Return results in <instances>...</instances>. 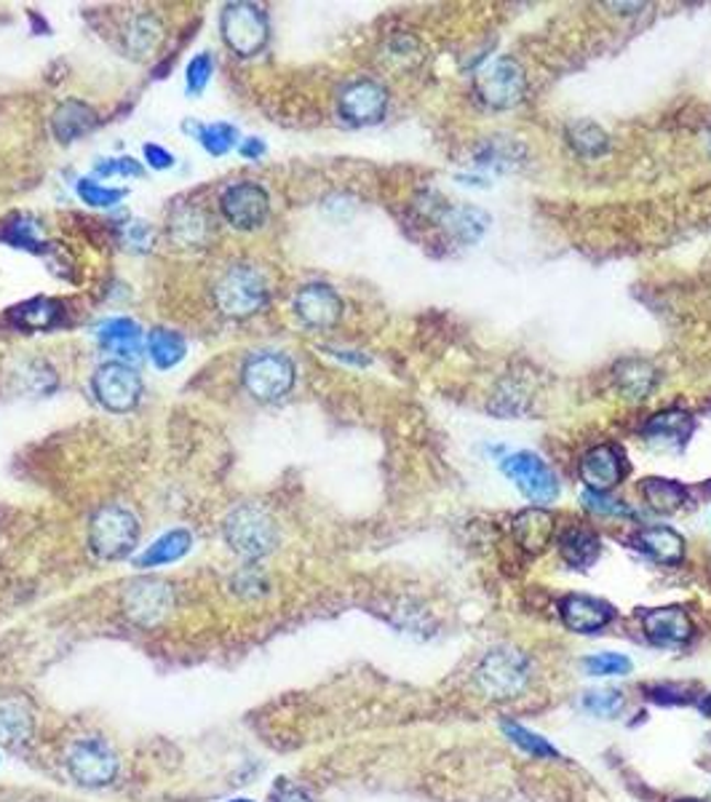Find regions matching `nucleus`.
<instances>
[{
  "instance_id": "nucleus-1",
  "label": "nucleus",
  "mask_w": 711,
  "mask_h": 802,
  "mask_svg": "<svg viewBox=\"0 0 711 802\" xmlns=\"http://www.w3.org/2000/svg\"><path fill=\"white\" fill-rule=\"evenodd\" d=\"M225 543L243 559H262L271 554L278 543L276 521L265 508L254 503H243L225 516Z\"/></svg>"
},
{
  "instance_id": "nucleus-2",
  "label": "nucleus",
  "mask_w": 711,
  "mask_h": 802,
  "mask_svg": "<svg viewBox=\"0 0 711 802\" xmlns=\"http://www.w3.org/2000/svg\"><path fill=\"white\" fill-rule=\"evenodd\" d=\"M267 289L265 276L254 265H236L222 273L215 287V303L230 319H249L265 308Z\"/></svg>"
},
{
  "instance_id": "nucleus-3",
  "label": "nucleus",
  "mask_w": 711,
  "mask_h": 802,
  "mask_svg": "<svg viewBox=\"0 0 711 802\" xmlns=\"http://www.w3.org/2000/svg\"><path fill=\"white\" fill-rule=\"evenodd\" d=\"M140 540V519L121 503H110L94 514L89 525V546L99 559H123Z\"/></svg>"
},
{
  "instance_id": "nucleus-4",
  "label": "nucleus",
  "mask_w": 711,
  "mask_h": 802,
  "mask_svg": "<svg viewBox=\"0 0 711 802\" xmlns=\"http://www.w3.org/2000/svg\"><path fill=\"white\" fill-rule=\"evenodd\" d=\"M529 661L519 650L497 648L486 652L477 667V685L492 701H511L527 688Z\"/></svg>"
},
{
  "instance_id": "nucleus-5",
  "label": "nucleus",
  "mask_w": 711,
  "mask_h": 802,
  "mask_svg": "<svg viewBox=\"0 0 711 802\" xmlns=\"http://www.w3.org/2000/svg\"><path fill=\"white\" fill-rule=\"evenodd\" d=\"M220 33L225 46L239 57H254L271 39L267 14L254 3H230L220 17Z\"/></svg>"
},
{
  "instance_id": "nucleus-6",
  "label": "nucleus",
  "mask_w": 711,
  "mask_h": 802,
  "mask_svg": "<svg viewBox=\"0 0 711 802\" xmlns=\"http://www.w3.org/2000/svg\"><path fill=\"white\" fill-rule=\"evenodd\" d=\"M295 364L278 351H262L247 359L243 364V388L258 402H276L286 396L295 385Z\"/></svg>"
},
{
  "instance_id": "nucleus-7",
  "label": "nucleus",
  "mask_w": 711,
  "mask_h": 802,
  "mask_svg": "<svg viewBox=\"0 0 711 802\" xmlns=\"http://www.w3.org/2000/svg\"><path fill=\"white\" fill-rule=\"evenodd\" d=\"M527 95V76L519 62L503 57L477 76V97L492 110H511Z\"/></svg>"
},
{
  "instance_id": "nucleus-8",
  "label": "nucleus",
  "mask_w": 711,
  "mask_h": 802,
  "mask_svg": "<svg viewBox=\"0 0 711 802\" xmlns=\"http://www.w3.org/2000/svg\"><path fill=\"white\" fill-rule=\"evenodd\" d=\"M67 773L80 787H108L118 776V757L102 738H78L70 744L65 757Z\"/></svg>"
},
{
  "instance_id": "nucleus-9",
  "label": "nucleus",
  "mask_w": 711,
  "mask_h": 802,
  "mask_svg": "<svg viewBox=\"0 0 711 802\" xmlns=\"http://www.w3.org/2000/svg\"><path fill=\"white\" fill-rule=\"evenodd\" d=\"M501 469L503 474L519 487V493L527 497V501H533L535 506L543 508L546 503L557 501L559 495L557 474H554L535 452H514V455L503 460Z\"/></svg>"
},
{
  "instance_id": "nucleus-10",
  "label": "nucleus",
  "mask_w": 711,
  "mask_h": 802,
  "mask_svg": "<svg viewBox=\"0 0 711 802\" xmlns=\"http://www.w3.org/2000/svg\"><path fill=\"white\" fill-rule=\"evenodd\" d=\"M94 396L110 413H129L142 399V377L134 366L108 362L94 372Z\"/></svg>"
},
{
  "instance_id": "nucleus-11",
  "label": "nucleus",
  "mask_w": 711,
  "mask_h": 802,
  "mask_svg": "<svg viewBox=\"0 0 711 802\" xmlns=\"http://www.w3.org/2000/svg\"><path fill=\"white\" fill-rule=\"evenodd\" d=\"M220 211L236 230H254L262 228V222L267 220L271 198H267L265 188L254 183L230 185L220 196Z\"/></svg>"
},
{
  "instance_id": "nucleus-12",
  "label": "nucleus",
  "mask_w": 711,
  "mask_h": 802,
  "mask_svg": "<svg viewBox=\"0 0 711 802\" xmlns=\"http://www.w3.org/2000/svg\"><path fill=\"white\" fill-rule=\"evenodd\" d=\"M172 605V586L164 581H155V578L129 583V589L123 592V611L140 626H155L158 620H164Z\"/></svg>"
},
{
  "instance_id": "nucleus-13",
  "label": "nucleus",
  "mask_w": 711,
  "mask_h": 802,
  "mask_svg": "<svg viewBox=\"0 0 711 802\" xmlns=\"http://www.w3.org/2000/svg\"><path fill=\"white\" fill-rule=\"evenodd\" d=\"M337 108L353 127H372V123L383 121L385 110H389V91L374 80H356L342 89Z\"/></svg>"
},
{
  "instance_id": "nucleus-14",
  "label": "nucleus",
  "mask_w": 711,
  "mask_h": 802,
  "mask_svg": "<svg viewBox=\"0 0 711 802\" xmlns=\"http://www.w3.org/2000/svg\"><path fill=\"white\" fill-rule=\"evenodd\" d=\"M626 476V460L623 452L613 444H597L580 460V479L586 482L589 493L608 495Z\"/></svg>"
},
{
  "instance_id": "nucleus-15",
  "label": "nucleus",
  "mask_w": 711,
  "mask_h": 802,
  "mask_svg": "<svg viewBox=\"0 0 711 802\" xmlns=\"http://www.w3.org/2000/svg\"><path fill=\"white\" fill-rule=\"evenodd\" d=\"M295 314L305 327L332 329L342 316V300L329 284H308L297 292Z\"/></svg>"
},
{
  "instance_id": "nucleus-16",
  "label": "nucleus",
  "mask_w": 711,
  "mask_h": 802,
  "mask_svg": "<svg viewBox=\"0 0 711 802\" xmlns=\"http://www.w3.org/2000/svg\"><path fill=\"white\" fill-rule=\"evenodd\" d=\"M615 618L613 605L604 600H594V596L570 594L561 600V620L570 631L578 634H594Z\"/></svg>"
},
{
  "instance_id": "nucleus-17",
  "label": "nucleus",
  "mask_w": 711,
  "mask_h": 802,
  "mask_svg": "<svg viewBox=\"0 0 711 802\" xmlns=\"http://www.w3.org/2000/svg\"><path fill=\"white\" fill-rule=\"evenodd\" d=\"M642 626L655 645H682L692 637V620L682 607H655L642 615Z\"/></svg>"
},
{
  "instance_id": "nucleus-18",
  "label": "nucleus",
  "mask_w": 711,
  "mask_h": 802,
  "mask_svg": "<svg viewBox=\"0 0 711 802\" xmlns=\"http://www.w3.org/2000/svg\"><path fill=\"white\" fill-rule=\"evenodd\" d=\"M554 521H557L554 519V514L540 506L527 508V512L516 516L514 538L516 543H519V549L527 551V554H540V551H546V546L551 543L554 538V530H557Z\"/></svg>"
},
{
  "instance_id": "nucleus-19",
  "label": "nucleus",
  "mask_w": 711,
  "mask_h": 802,
  "mask_svg": "<svg viewBox=\"0 0 711 802\" xmlns=\"http://www.w3.org/2000/svg\"><path fill=\"white\" fill-rule=\"evenodd\" d=\"M617 394L626 402H642L658 385V370L645 359H626L613 370Z\"/></svg>"
},
{
  "instance_id": "nucleus-20",
  "label": "nucleus",
  "mask_w": 711,
  "mask_h": 802,
  "mask_svg": "<svg viewBox=\"0 0 711 802\" xmlns=\"http://www.w3.org/2000/svg\"><path fill=\"white\" fill-rule=\"evenodd\" d=\"M636 549L660 564H679L685 559V538L671 527H645L634 538Z\"/></svg>"
},
{
  "instance_id": "nucleus-21",
  "label": "nucleus",
  "mask_w": 711,
  "mask_h": 802,
  "mask_svg": "<svg viewBox=\"0 0 711 802\" xmlns=\"http://www.w3.org/2000/svg\"><path fill=\"white\" fill-rule=\"evenodd\" d=\"M211 226H215V222L206 217V211L196 207H179L172 211V217H168V233H172V239L185 249L206 246V241L211 239Z\"/></svg>"
},
{
  "instance_id": "nucleus-22",
  "label": "nucleus",
  "mask_w": 711,
  "mask_h": 802,
  "mask_svg": "<svg viewBox=\"0 0 711 802\" xmlns=\"http://www.w3.org/2000/svg\"><path fill=\"white\" fill-rule=\"evenodd\" d=\"M559 554L570 568L586 570L602 554V543H599V535L589 527H567L559 535Z\"/></svg>"
},
{
  "instance_id": "nucleus-23",
  "label": "nucleus",
  "mask_w": 711,
  "mask_h": 802,
  "mask_svg": "<svg viewBox=\"0 0 711 802\" xmlns=\"http://www.w3.org/2000/svg\"><path fill=\"white\" fill-rule=\"evenodd\" d=\"M97 121L99 118L89 105L80 102V99H67V102H62L59 108H56V113L52 118V129L59 142H75L78 136L89 134L91 129L97 127Z\"/></svg>"
},
{
  "instance_id": "nucleus-24",
  "label": "nucleus",
  "mask_w": 711,
  "mask_h": 802,
  "mask_svg": "<svg viewBox=\"0 0 711 802\" xmlns=\"http://www.w3.org/2000/svg\"><path fill=\"white\" fill-rule=\"evenodd\" d=\"M639 493L645 497L647 508H653L655 514H674L688 503V487L664 476L642 479Z\"/></svg>"
},
{
  "instance_id": "nucleus-25",
  "label": "nucleus",
  "mask_w": 711,
  "mask_h": 802,
  "mask_svg": "<svg viewBox=\"0 0 711 802\" xmlns=\"http://www.w3.org/2000/svg\"><path fill=\"white\" fill-rule=\"evenodd\" d=\"M99 343L116 356L136 359L142 353V329L131 319H110L99 329Z\"/></svg>"
},
{
  "instance_id": "nucleus-26",
  "label": "nucleus",
  "mask_w": 711,
  "mask_h": 802,
  "mask_svg": "<svg viewBox=\"0 0 711 802\" xmlns=\"http://www.w3.org/2000/svg\"><path fill=\"white\" fill-rule=\"evenodd\" d=\"M690 433H692V418L688 413H679V409L658 413L645 426V437L650 439L653 444L682 447V444H688Z\"/></svg>"
},
{
  "instance_id": "nucleus-27",
  "label": "nucleus",
  "mask_w": 711,
  "mask_h": 802,
  "mask_svg": "<svg viewBox=\"0 0 711 802\" xmlns=\"http://www.w3.org/2000/svg\"><path fill=\"white\" fill-rule=\"evenodd\" d=\"M436 220H439V226L449 230L455 239L466 241V244L482 239V233L486 230V222H490L486 220L484 211H479L473 207H441L439 215H436Z\"/></svg>"
},
{
  "instance_id": "nucleus-28",
  "label": "nucleus",
  "mask_w": 711,
  "mask_h": 802,
  "mask_svg": "<svg viewBox=\"0 0 711 802\" xmlns=\"http://www.w3.org/2000/svg\"><path fill=\"white\" fill-rule=\"evenodd\" d=\"M123 41H127V48L134 57H150L164 41V24L150 11H142V14L131 17Z\"/></svg>"
},
{
  "instance_id": "nucleus-29",
  "label": "nucleus",
  "mask_w": 711,
  "mask_h": 802,
  "mask_svg": "<svg viewBox=\"0 0 711 802\" xmlns=\"http://www.w3.org/2000/svg\"><path fill=\"white\" fill-rule=\"evenodd\" d=\"M33 738V717L17 701L0 704V744L9 749H19Z\"/></svg>"
},
{
  "instance_id": "nucleus-30",
  "label": "nucleus",
  "mask_w": 711,
  "mask_h": 802,
  "mask_svg": "<svg viewBox=\"0 0 711 802\" xmlns=\"http://www.w3.org/2000/svg\"><path fill=\"white\" fill-rule=\"evenodd\" d=\"M193 538L187 530H172L161 535L142 557H136V568H158V564H172L183 559L190 551Z\"/></svg>"
},
{
  "instance_id": "nucleus-31",
  "label": "nucleus",
  "mask_w": 711,
  "mask_h": 802,
  "mask_svg": "<svg viewBox=\"0 0 711 802\" xmlns=\"http://www.w3.org/2000/svg\"><path fill=\"white\" fill-rule=\"evenodd\" d=\"M59 316H62L59 303L46 300V297H35V300H28L22 303V306L9 310V319L14 321L17 327L33 329V332L54 327L56 321H59Z\"/></svg>"
},
{
  "instance_id": "nucleus-32",
  "label": "nucleus",
  "mask_w": 711,
  "mask_h": 802,
  "mask_svg": "<svg viewBox=\"0 0 711 802\" xmlns=\"http://www.w3.org/2000/svg\"><path fill=\"white\" fill-rule=\"evenodd\" d=\"M185 338L172 329H153L147 334V353L158 370H172L185 359Z\"/></svg>"
},
{
  "instance_id": "nucleus-33",
  "label": "nucleus",
  "mask_w": 711,
  "mask_h": 802,
  "mask_svg": "<svg viewBox=\"0 0 711 802\" xmlns=\"http://www.w3.org/2000/svg\"><path fill=\"white\" fill-rule=\"evenodd\" d=\"M567 142L578 155L583 158H599L602 153H608L610 136L602 127H597L594 121H576L567 127Z\"/></svg>"
},
{
  "instance_id": "nucleus-34",
  "label": "nucleus",
  "mask_w": 711,
  "mask_h": 802,
  "mask_svg": "<svg viewBox=\"0 0 711 802\" xmlns=\"http://www.w3.org/2000/svg\"><path fill=\"white\" fill-rule=\"evenodd\" d=\"M583 704L586 712H591L594 717H617V714L623 712V706H626V695L621 693V690H589V693L583 695Z\"/></svg>"
},
{
  "instance_id": "nucleus-35",
  "label": "nucleus",
  "mask_w": 711,
  "mask_h": 802,
  "mask_svg": "<svg viewBox=\"0 0 711 802\" xmlns=\"http://www.w3.org/2000/svg\"><path fill=\"white\" fill-rule=\"evenodd\" d=\"M503 733L511 738V744H516L519 749L527 751V755L548 757V760H554V757H557V749H554V746L548 744L546 738L538 736V733L527 730V727H522L516 723H503Z\"/></svg>"
},
{
  "instance_id": "nucleus-36",
  "label": "nucleus",
  "mask_w": 711,
  "mask_h": 802,
  "mask_svg": "<svg viewBox=\"0 0 711 802\" xmlns=\"http://www.w3.org/2000/svg\"><path fill=\"white\" fill-rule=\"evenodd\" d=\"M193 132H196L198 140H201L204 151L211 153V155L228 153L230 147L236 145V136H239L236 127H230V123H209V127H193Z\"/></svg>"
},
{
  "instance_id": "nucleus-37",
  "label": "nucleus",
  "mask_w": 711,
  "mask_h": 802,
  "mask_svg": "<svg viewBox=\"0 0 711 802\" xmlns=\"http://www.w3.org/2000/svg\"><path fill=\"white\" fill-rule=\"evenodd\" d=\"M0 239L6 244L17 246V249H28V252H43V241L37 239V226L28 217H19V220L11 222L0 230Z\"/></svg>"
},
{
  "instance_id": "nucleus-38",
  "label": "nucleus",
  "mask_w": 711,
  "mask_h": 802,
  "mask_svg": "<svg viewBox=\"0 0 711 802\" xmlns=\"http://www.w3.org/2000/svg\"><path fill=\"white\" fill-rule=\"evenodd\" d=\"M583 669L591 677H617L632 671V661L621 656V652H599V656L583 658Z\"/></svg>"
},
{
  "instance_id": "nucleus-39",
  "label": "nucleus",
  "mask_w": 711,
  "mask_h": 802,
  "mask_svg": "<svg viewBox=\"0 0 711 802\" xmlns=\"http://www.w3.org/2000/svg\"><path fill=\"white\" fill-rule=\"evenodd\" d=\"M78 196L84 198V204H89V207H116L118 201H121L123 196H127V190H118V188H105V185L94 183V179H80L78 183Z\"/></svg>"
},
{
  "instance_id": "nucleus-40",
  "label": "nucleus",
  "mask_w": 711,
  "mask_h": 802,
  "mask_svg": "<svg viewBox=\"0 0 711 802\" xmlns=\"http://www.w3.org/2000/svg\"><path fill=\"white\" fill-rule=\"evenodd\" d=\"M211 70H215V62H211L209 54H198L196 59H190V65H187V91H190V97L204 95Z\"/></svg>"
},
{
  "instance_id": "nucleus-41",
  "label": "nucleus",
  "mask_w": 711,
  "mask_h": 802,
  "mask_svg": "<svg viewBox=\"0 0 711 802\" xmlns=\"http://www.w3.org/2000/svg\"><path fill=\"white\" fill-rule=\"evenodd\" d=\"M647 695L655 701V704H688V701H692V688L688 685H677V682H671V685H653L645 690Z\"/></svg>"
},
{
  "instance_id": "nucleus-42",
  "label": "nucleus",
  "mask_w": 711,
  "mask_h": 802,
  "mask_svg": "<svg viewBox=\"0 0 711 802\" xmlns=\"http://www.w3.org/2000/svg\"><path fill=\"white\" fill-rule=\"evenodd\" d=\"M583 506L594 514H604V516H628V506L621 501H613L608 495H599V493H586L583 495Z\"/></svg>"
},
{
  "instance_id": "nucleus-43",
  "label": "nucleus",
  "mask_w": 711,
  "mask_h": 802,
  "mask_svg": "<svg viewBox=\"0 0 711 802\" xmlns=\"http://www.w3.org/2000/svg\"><path fill=\"white\" fill-rule=\"evenodd\" d=\"M97 174H105V177H112V174H118V177H142L145 169L134 158H110L105 164H97Z\"/></svg>"
},
{
  "instance_id": "nucleus-44",
  "label": "nucleus",
  "mask_w": 711,
  "mask_h": 802,
  "mask_svg": "<svg viewBox=\"0 0 711 802\" xmlns=\"http://www.w3.org/2000/svg\"><path fill=\"white\" fill-rule=\"evenodd\" d=\"M145 158L153 169H172L174 155L158 145H145Z\"/></svg>"
},
{
  "instance_id": "nucleus-45",
  "label": "nucleus",
  "mask_w": 711,
  "mask_h": 802,
  "mask_svg": "<svg viewBox=\"0 0 711 802\" xmlns=\"http://www.w3.org/2000/svg\"><path fill=\"white\" fill-rule=\"evenodd\" d=\"M241 153L247 155V158H260V155L265 153V145H262V140H247L243 142Z\"/></svg>"
},
{
  "instance_id": "nucleus-46",
  "label": "nucleus",
  "mask_w": 711,
  "mask_h": 802,
  "mask_svg": "<svg viewBox=\"0 0 711 802\" xmlns=\"http://www.w3.org/2000/svg\"><path fill=\"white\" fill-rule=\"evenodd\" d=\"M276 802H310V798L303 789H286V792L278 794Z\"/></svg>"
},
{
  "instance_id": "nucleus-47",
  "label": "nucleus",
  "mask_w": 711,
  "mask_h": 802,
  "mask_svg": "<svg viewBox=\"0 0 711 802\" xmlns=\"http://www.w3.org/2000/svg\"><path fill=\"white\" fill-rule=\"evenodd\" d=\"M701 712H703V717H709V719H711V693H709V695H703V701H701Z\"/></svg>"
},
{
  "instance_id": "nucleus-48",
  "label": "nucleus",
  "mask_w": 711,
  "mask_h": 802,
  "mask_svg": "<svg viewBox=\"0 0 711 802\" xmlns=\"http://www.w3.org/2000/svg\"><path fill=\"white\" fill-rule=\"evenodd\" d=\"M679 802H703V800H679Z\"/></svg>"
},
{
  "instance_id": "nucleus-49",
  "label": "nucleus",
  "mask_w": 711,
  "mask_h": 802,
  "mask_svg": "<svg viewBox=\"0 0 711 802\" xmlns=\"http://www.w3.org/2000/svg\"><path fill=\"white\" fill-rule=\"evenodd\" d=\"M233 802H252V800H233Z\"/></svg>"
}]
</instances>
